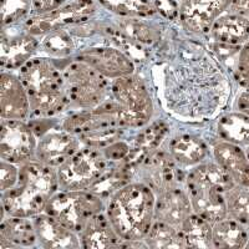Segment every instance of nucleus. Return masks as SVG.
Here are the masks:
<instances>
[{
  "label": "nucleus",
  "mask_w": 249,
  "mask_h": 249,
  "mask_svg": "<svg viewBox=\"0 0 249 249\" xmlns=\"http://www.w3.org/2000/svg\"><path fill=\"white\" fill-rule=\"evenodd\" d=\"M246 153H247V156H248V159H249V146H247V148H246Z\"/></svg>",
  "instance_id": "nucleus-40"
},
{
  "label": "nucleus",
  "mask_w": 249,
  "mask_h": 249,
  "mask_svg": "<svg viewBox=\"0 0 249 249\" xmlns=\"http://www.w3.org/2000/svg\"><path fill=\"white\" fill-rule=\"evenodd\" d=\"M249 242V231L244 224L231 218H222L212 224L213 248L237 249L247 248Z\"/></svg>",
  "instance_id": "nucleus-25"
},
{
  "label": "nucleus",
  "mask_w": 249,
  "mask_h": 249,
  "mask_svg": "<svg viewBox=\"0 0 249 249\" xmlns=\"http://www.w3.org/2000/svg\"><path fill=\"white\" fill-rule=\"evenodd\" d=\"M228 12L249 18V0H233Z\"/></svg>",
  "instance_id": "nucleus-39"
},
{
  "label": "nucleus",
  "mask_w": 249,
  "mask_h": 249,
  "mask_svg": "<svg viewBox=\"0 0 249 249\" xmlns=\"http://www.w3.org/2000/svg\"><path fill=\"white\" fill-rule=\"evenodd\" d=\"M31 1H33V9L36 15L54 12L56 9L64 6V4L66 3V0H31Z\"/></svg>",
  "instance_id": "nucleus-37"
},
{
  "label": "nucleus",
  "mask_w": 249,
  "mask_h": 249,
  "mask_svg": "<svg viewBox=\"0 0 249 249\" xmlns=\"http://www.w3.org/2000/svg\"><path fill=\"white\" fill-rule=\"evenodd\" d=\"M39 48V41L28 33L21 35H9L3 33L1 37V68L5 70H20Z\"/></svg>",
  "instance_id": "nucleus-20"
},
{
  "label": "nucleus",
  "mask_w": 249,
  "mask_h": 249,
  "mask_svg": "<svg viewBox=\"0 0 249 249\" xmlns=\"http://www.w3.org/2000/svg\"><path fill=\"white\" fill-rule=\"evenodd\" d=\"M104 210L102 197L89 190L57 191L44 212L59 219L79 234L90 218Z\"/></svg>",
  "instance_id": "nucleus-8"
},
{
  "label": "nucleus",
  "mask_w": 249,
  "mask_h": 249,
  "mask_svg": "<svg viewBox=\"0 0 249 249\" xmlns=\"http://www.w3.org/2000/svg\"><path fill=\"white\" fill-rule=\"evenodd\" d=\"M36 135L30 124L20 120L1 119L0 156L1 160L15 164L34 161L36 152Z\"/></svg>",
  "instance_id": "nucleus-10"
},
{
  "label": "nucleus",
  "mask_w": 249,
  "mask_h": 249,
  "mask_svg": "<svg viewBox=\"0 0 249 249\" xmlns=\"http://www.w3.org/2000/svg\"><path fill=\"white\" fill-rule=\"evenodd\" d=\"M234 184L232 177L217 162L195 166L186 178L193 212L212 224L227 217L226 197Z\"/></svg>",
  "instance_id": "nucleus-5"
},
{
  "label": "nucleus",
  "mask_w": 249,
  "mask_h": 249,
  "mask_svg": "<svg viewBox=\"0 0 249 249\" xmlns=\"http://www.w3.org/2000/svg\"><path fill=\"white\" fill-rule=\"evenodd\" d=\"M31 6V0H1V25H12L23 19Z\"/></svg>",
  "instance_id": "nucleus-33"
},
{
  "label": "nucleus",
  "mask_w": 249,
  "mask_h": 249,
  "mask_svg": "<svg viewBox=\"0 0 249 249\" xmlns=\"http://www.w3.org/2000/svg\"><path fill=\"white\" fill-rule=\"evenodd\" d=\"M143 242L147 248L168 249V248H184L182 242L181 232L175 227L164 222L155 219L150 231L143 238Z\"/></svg>",
  "instance_id": "nucleus-28"
},
{
  "label": "nucleus",
  "mask_w": 249,
  "mask_h": 249,
  "mask_svg": "<svg viewBox=\"0 0 249 249\" xmlns=\"http://www.w3.org/2000/svg\"><path fill=\"white\" fill-rule=\"evenodd\" d=\"M131 152L130 144L124 141H116L113 143L108 144L105 148H102V153L106 157L107 161L120 162L124 161Z\"/></svg>",
  "instance_id": "nucleus-36"
},
{
  "label": "nucleus",
  "mask_w": 249,
  "mask_h": 249,
  "mask_svg": "<svg viewBox=\"0 0 249 249\" xmlns=\"http://www.w3.org/2000/svg\"><path fill=\"white\" fill-rule=\"evenodd\" d=\"M234 72L238 82L249 89V40L241 46L234 64Z\"/></svg>",
  "instance_id": "nucleus-34"
},
{
  "label": "nucleus",
  "mask_w": 249,
  "mask_h": 249,
  "mask_svg": "<svg viewBox=\"0 0 249 249\" xmlns=\"http://www.w3.org/2000/svg\"><path fill=\"white\" fill-rule=\"evenodd\" d=\"M119 26L124 34L127 35L131 40L140 45H152L160 37L157 29L143 21H140L136 18L122 19L119 23Z\"/></svg>",
  "instance_id": "nucleus-31"
},
{
  "label": "nucleus",
  "mask_w": 249,
  "mask_h": 249,
  "mask_svg": "<svg viewBox=\"0 0 249 249\" xmlns=\"http://www.w3.org/2000/svg\"><path fill=\"white\" fill-rule=\"evenodd\" d=\"M107 171V160L99 148L86 146L57 168L59 188L64 191L89 190Z\"/></svg>",
  "instance_id": "nucleus-9"
},
{
  "label": "nucleus",
  "mask_w": 249,
  "mask_h": 249,
  "mask_svg": "<svg viewBox=\"0 0 249 249\" xmlns=\"http://www.w3.org/2000/svg\"><path fill=\"white\" fill-rule=\"evenodd\" d=\"M101 4L110 12L126 18L150 17L156 12L148 0H92Z\"/></svg>",
  "instance_id": "nucleus-29"
},
{
  "label": "nucleus",
  "mask_w": 249,
  "mask_h": 249,
  "mask_svg": "<svg viewBox=\"0 0 249 249\" xmlns=\"http://www.w3.org/2000/svg\"><path fill=\"white\" fill-rule=\"evenodd\" d=\"M218 133L223 141L238 146H249V116L242 112L227 113L217 124Z\"/></svg>",
  "instance_id": "nucleus-27"
},
{
  "label": "nucleus",
  "mask_w": 249,
  "mask_h": 249,
  "mask_svg": "<svg viewBox=\"0 0 249 249\" xmlns=\"http://www.w3.org/2000/svg\"><path fill=\"white\" fill-rule=\"evenodd\" d=\"M164 100L172 112L192 119L212 116L228 99L221 66L201 45L187 43L164 70Z\"/></svg>",
  "instance_id": "nucleus-1"
},
{
  "label": "nucleus",
  "mask_w": 249,
  "mask_h": 249,
  "mask_svg": "<svg viewBox=\"0 0 249 249\" xmlns=\"http://www.w3.org/2000/svg\"><path fill=\"white\" fill-rule=\"evenodd\" d=\"M30 101L19 76L1 72L0 77V112L1 119L24 121L30 113Z\"/></svg>",
  "instance_id": "nucleus-17"
},
{
  "label": "nucleus",
  "mask_w": 249,
  "mask_h": 249,
  "mask_svg": "<svg viewBox=\"0 0 249 249\" xmlns=\"http://www.w3.org/2000/svg\"><path fill=\"white\" fill-rule=\"evenodd\" d=\"M210 33L217 43L242 46L249 40V18L231 12L222 14L213 23Z\"/></svg>",
  "instance_id": "nucleus-22"
},
{
  "label": "nucleus",
  "mask_w": 249,
  "mask_h": 249,
  "mask_svg": "<svg viewBox=\"0 0 249 249\" xmlns=\"http://www.w3.org/2000/svg\"><path fill=\"white\" fill-rule=\"evenodd\" d=\"M59 190L57 170L39 161L26 162L20 164L18 183L3 192L1 211L8 215L33 218L45 211Z\"/></svg>",
  "instance_id": "nucleus-3"
},
{
  "label": "nucleus",
  "mask_w": 249,
  "mask_h": 249,
  "mask_svg": "<svg viewBox=\"0 0 249 249\" xmlns=\"http://www.w3.org/2000/svg\"><path fill=\"white\" fill-rule=\"evenodd\" d=\"M181 237L184 248H213L212 223L193 212L181 228Z\"/></svg>",
  "instance_id": "nucleus-26"
},
{
  "label": "nucleus",
  "mask_w": 249,
  "mask_h": 249,
  "mask_svg": "<svg viewBox=\"0 0 249 249\" xmlns=\"http://www.w3.org/2000/svg\"><path fill=\"white\" fill-rule=\"evenodd\" d=\"M155 207L156 193L143 182H130L108 197L106 214L122 244L143 241L155 221Z\"/></svg>",
  "instance_id": "nucleus-2"
},
{
  "label": "nucleus",
  "mask_w": 249,
  "mask_h": 249,
  "mask_svg": "<svg viewBox=\"0 0 249 249\" xmlns=\"http://www.w3.org/2000/svg\"><path fill=\"white\" fill-rule=\"evenodd\" d=\"M39 46H41L49 55L57 57L68 56L75 50L74 40L71 37L70 33L64 29L45 34L43 41L39 43Z\"/></svg>",
  "instance_id": "nucleus-32"
},
{
  "label": "nucleus",
  "mask_w": 249,
  "mask_h": 249,
  "mask_svg": "<svg viewBox=\"0 0 249 249\" xmlns=\"http://www.w3.org/2000/svg\"><path fill=\"white\" fill-rule=\"evenodd\" d=\"M82 248H113L122 247V239L113 230L107 214L97 213L90 218L85 228L79 233Z\"/></svg>",
  "instance_id": "nucleus-24"
},
{
  "label": "nucleus",
  "mask_w": 249,
  "mask_h": 249,
  "mask_svg": "<svg viewBox=\"0 0 249 249\" xmlns=\"http://www.w3.org/2000/svg\"><path fill=\"white\" fill-rule=\"evenodd\" d=\"M193 213V207L191 203L190 196L187 190L171 184L166 190L156 195L155 219L164 222L181 231L184 222Z\"/></svg>",
  "instance_id": "nucleus-14"
},
{
  "label": "nucleus",
  "mask_w": 249,
  "mask_h": 249,
  "mask_svg": "<svg viewBox=\"0 0 249 249\" xmlns=\"http://www.w3.org/2000/svg\"><path fill=\"white\" fill-rule=\"evenodd\" d=\"M80 140L66 130H53L37 142L35 159L50 167L59 168L64 162L80 150Z\"/></svg>",
  "instance_id": "nucleus-15"
},
{
  "label": "nucleus",
  "mask_w": 249,
  "mask_h": 249,
  "mask_svg": "<svg viewBox=\"0 0 249 249\" xmlns=\"http://www.w3.org/2000/svg\"><path fill=\"white\" fill-rule=\"evenodd\" d=\"M247 248H249V242H248V246H247Z\"/></svg>",
  "instance_id": "nucleus-41"
},
{
  "label": "nucleus",
  "mask_w": 249,
  "mask_h": 249,
  "mask_svg": "<svg viewBox=\"0 0 249 249\" xmlns=\"http://www.w3.org/2000/svg\"><path fill=\"white\" fill-rule=\"evenodd\" d=\"M226 201L228 215L249 227V187L234 184L227 193Z\"/></svg>",
  "instance_id": "nucleus-30"
},
{
  "label": "nucleus",
  "mask_w": 249,
  "mask_h": 249,
  "mask_svg": "<svg viewBox=\"0 0 249 249\" xmlns=\"http://www.w3.org/2000/svg\"><path fill=\"white\" fill-rule=\"evenodd\" d=\"M213 156L235 184L249 187V159L241 146L222 140L214 144Z\"/></svg>",
  "instance_id": "nucleus-19"
},
{
  "label": "nucleus",
  "mask_w": 249,
  "mask_h": 249,
  "mask_svg": "<svg viewBox=\"0 0 249 249\" xmlns=\"http://www.w3.org/2000/svg\"><path fill=\"white\" fill-rule=\"evenodd\" d=\"M75 60L90 65L106 79H117L135 72L132 59L120 49L111 46H95L82 50Z\"/></svg>",
  "instance_id": "nucleus-12"
},
{
  "label": "nucleus",
  "mask_w": 249,
  "mask_h": 249,
  "mask_svg": "<svg viewBox=\"0 0 249 249\" xmlns=\"http://www.w3.org/2000/svg\"><path fill=\"white\" fill-rule=\"evenodd\" d=\"M62 80L70 107L93 110L108 97V79L85 62H70L62 71Z\"/></svg>",
  "instance_id": "nucleus-7"
},
{
  "label": "nucleus",
  "mask_w": 249,
  "mask_h": 249,
  "mask_svg": "<svg viewBox=\"0 0 249 249\" xmlns=\"http://www.w3.org/2000/svg\"><path fill=\"white\" fill-rule=\"evenodd\" d=\"M235 108L239 112L249 116V89L241 92L235 100Z\"/></svg>",
  "instance_id": "nucleus-38"
},
{
  "label": "nucleus",
  "mask_w": 249,
  "mask_h": 249,
  "mask_svg": "<svg viewBox=\"0 0 249 249\" xmlns=\"http://www.w3.org/2000/svg\"><path fill=\"white\" fill-rule=\"evenodd\" d=\"M170 152L176 164L181 167H195L202 163L208 155L206 142L193 133H178L171 139Z\"/></svg>",
  "instance_id": "nucleus-23"
},
{
  "label": "nucleus",
  "mask_w": 249,
  "mask_h": 249,
  "mask_svg": "<svg viewBox=\"0 0 249 249\" xmlns=\"http://www.w3.org/2000/svg\"><path fill=\"white\" fill-rule=\"evenodd\" d=\"M37 243L43 248H79L80 237L76 232L56 219L43 212L33 217Z\"/></svg>",
  "instance_id": "nucleus-18"
},
{
  "label": "nucleus",
  "mask_w": 249,
  "mask_h": 249,
  "mask_svg": "<svg viewBox=\"0 0 249 249\" xmlns=\"http://www.w3.org/2000/svg\"><path fill=\"white\" fill-rule=\"evenodd\" d=\"M139 168L143 183L151 187L156 195L175 183L176 162L170 148L164 146H160L150 153Z\"/></svg>",
  "instance_id": "nucleus-16"
},
{
  "label": "nucleus",
  "mask_w": 249,
  "mask_h": 249,
  "mask_svg": "<svg viewBox=\"0 0 249 249\" xmlns=\"http://www.w3.org/2000/svg\"><path fill=\"white\" fill-rule=\"evenodd\" d=\"M20 168L18 164L1 160L0 163V188L1 192H6L13 188L19 181Z\"/></svg>",
  "instance_id": "nucleus-35"
},
{
  "label": "nucleus",
  "mask_w": 249,
  "mask_h": 249,
  "mask_svg": "<svg viewBox=\"0 0 249 249\" xmlns=\"http://www.w3.org/2000/svg\"><path fill=\"white\" fill-rule=\"evenodd\" d=\"M19 77L26 89L34 116L48 119L62 112L69 106L62 72L51 60L45 57L30 59L19 70Z\"/></svg>",
  "instance_id": "nucleus-4"
},
{
  "label": "nucleus",
  "mask_w": 249,
  "mask_h": 249,
  "mask_svg": "<svg viewBox=\"0 0 249 249\" xmlns=\"http://www.w3.org/2000/svg\"><path fill=\"white\" fill-rule=\"evenodd\" d=\"M96 10L92 0H76L74 3L66 4L54 12L40 14L31 18L25 24V33L30 35H45L55 30H61L68 25L86 21Z\"/></svg>",
  "instance_id": "nucleus-11"
},
{
  "label": "nucleus",
  "mask_w": 249,
  "mask_h": 249,
  "mask_svg": "<svg viewBox=\"0 0 249 249\" xmlns=\"http://www.w3.org/2000/svg\"><path fill=\"white\" fill-rule=\"evenodd\" d=\"M110 95L116 104V117L124 128H141L153 116V102L147 86L136 75L113 79Z\"/></svg>",
  "instance_id": "nucleus-6"
},
{
  "label": "nucleus",
  "mask_w": 249,
  "mask_h": 249,
  "mask_svg": "<svg viewBox=\"0 0 249 249\" xmlns=\"http://www.w3.org/2000/svg\"><path fill=\"white\" fill-rule=\"evenodd\" d=\"M233 0H183L179 19L184 29L195 34H206L213 23L230 9Z\"/></svg>",
  "instance_id": "nucleus-13"
},
{
  "label": "nucleus",
  "mask_w": 249,
  "mask_h": 249,
  "mask_svg": "<svg viewBox=\"0 0 249 249\" xmlns=\"http://www.w3.org/2000/svg\"><path fill=\"white\" fill-rule=\"evenodd\" d=\"M37 242L34 221L30 217L8 215L1 219L0 249H17L31 247Z\"/></svg>",
  "instance_id": "nucleus-21"
}]
</instances>
